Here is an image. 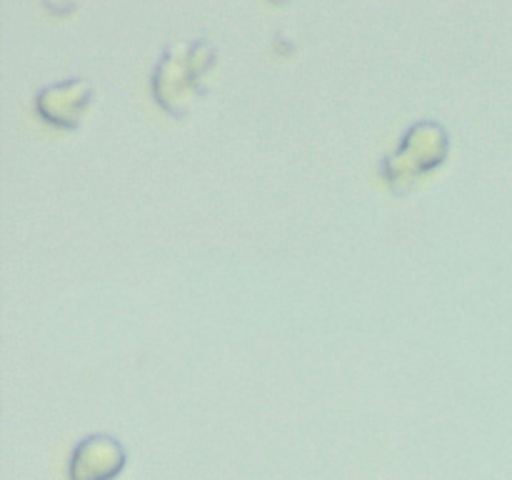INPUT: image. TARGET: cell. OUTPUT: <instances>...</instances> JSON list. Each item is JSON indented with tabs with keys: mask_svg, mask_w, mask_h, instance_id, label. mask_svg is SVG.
<instances>
[{
	"mask_svg": "<svg viewBox=\"0 0 512 480\" xmlns=\"http://www.w3.org/2000/svg\"><path fill=\"white\" fill-rule=\"evenodd\" d=\"M215 63V45L208 38L173 40L153 68V93L170 113L183 115L205 93V70Z\"/></svg>",
	"mask_w": 512,
	"mask_h": 480,
	"instance_id": "cell-1",
	"label": "cell"
},
{
	"mask_svg": "<svg viewBox=\"0 0 512 480\" xmlns=\"http://www.w3.org/2000/svg\"><path fill=\"white\" fill-rule=\"evenodd\" d=\"M448 153V130L438 120H415L398 148L388 153L380 163V170L395 190H405L420 173L438 165Z\"/></svg>",
	"mask_w": 512,
	"mask_h": 480,
	"instance_id": "cell-2",
	"label": "cell"
},
{
	"mask_svg": "<svg viewBox=\"0 0 512 480\" xmlns=\"http://www.w3.org/2000/svg\"><path fill=\"white\" fill-rule=\"evenodd\" d=\"M123 463L125 448L115 435L90 433L70 453V480H108Z\"/></svg>",
	"mask_w": 512,
	"mask_h": 480,
	"instance_id": "cell-3",
	"label": "cell"
},
{
	"mask_svg": "<svg viewBox=\"0 0 512 480\" xmlns=\"http://www.w3.org/2000/svg\"><path fill=\"white\" fill-rule=\"evenodd\" d=\"M90 98H93V85L85 78L55 80L35 93L40 113L60 125H78L80 113Z\"/></svg>",
	"mask_w": 512,
	"mask_h": 480,
	"instance_id": "cell-4",
	"label": "cell"
}]
</instances>
